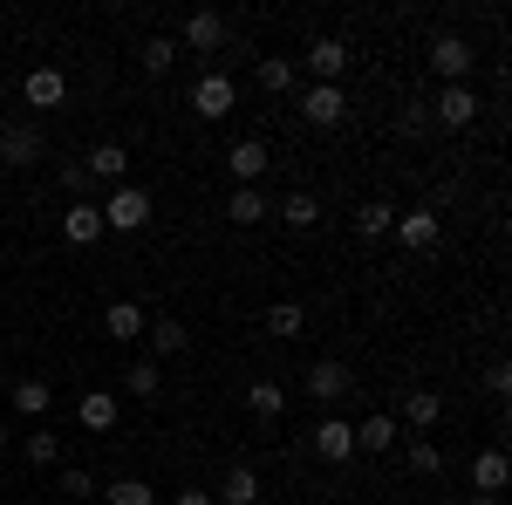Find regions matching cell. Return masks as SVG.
<instances>
[{"instance_id":"obj_1","label":"cell","mask_w":512,"mask_h":505,"mask_svg":"<svg viewBox=\"0 0 512 505\" xmlns=\"http://www.w3.org/2000/svg\"><path fill=\"white\" fill-rule=\"evenodd\" d=\"M151 226V192L144 185H117L103 205V233H144Z\"/></svg>"},{"instance_id":"obj_2","label":"cell","mask_w":512,"mask_h":505,"mask_svg":"<svg viewBox=\"0 0 512 505\" xmlns=\"http://www.w3.org/2000/svg\"><path fill=\"white\" fill-rule=\"evenodd\" d=\"M233 103H239L233 76H219V69H212V76H198V82H192V110H198V117H205V123L233 117Z\"/></svg>"},{"instance_id":"obj_3","label":"cell","mask_w":512,"mask_h":505,"mask_svg":"<svg viewBox=\"0 0 512 505\" xmlns=\"http://www.w3.org/2000/svg\"><path fill=\"white\" fill-rule=\"evenodd\" d=\"M431 123H437V130H472V123H478L472 82H451V89H444V96L431 103Z\"/></svg>"},{"instance_id":"obj_4","label":"cell","mask_w":512,"mask_h":505,"mask_svg":"<svg viewBox=\"0 0 512 505\" xmlns=\"http://www.w3.org/2000/svg\"><path fill=\"white\" fill-rule=\"evenodd\" d=\"M349 62H355V55H349V41H342V35H321V41H308V76H315V82H328V89H335V82L349 76Z\"/></svg>"},{"instance_id":"obj_5","label":"cell","mask_w":512,"mask_h":505,"mask_svg":"<svg viewBox=\"0 0 512 505\" xmlns=\"http://www.w3.org/2000/svg\"><path fill=\"white\" fill-rule=\"evenodd\" d=\"M431 69L444 76V89H451V82H472V41L465 35H437L431 41Z\"/></svg>"},{"instance_id":"obj_6","label":"cell","mask_w":512,"mask_h":505,"mask_svg":"<svg viewBox=\"0 0 512 505\" xmlns=\"http://www.w3.org/2000/svg\"><path fill=\"white\" fill-rule=\"evenodd\" d=\"M390 233L403 239L410 253H431L437 239H444V219H437L431 205H417V212H396V226H390Z\"/></svg>"},{"instance_id":"obj_7","label":"cell","mask_w":512,"mask_h":505,"mask_svg":"<svg viewBox=\"0 0 512 505\" xmlns=\"http://www.w3.org/2000/svg\"><path fill=\"white\" fill-rule=\"evenodd\" d=\"M315 458L321 465H349L355 458V424L349 417H321L315 424Z\"/></svg>"},{"instance_id":"obj_8","label":"cell","mask_w":512,"mask_h":505,"mask_svg":"<svg viewBox=\"0 0 512 505\" xmlns=\"http://www.w3.org/2000/svg\"><path fill=\"white\" fill-rule=\"evenodd\" d=\"M178 48H198V55L226 48V14H212V7H198V14H185V28H178Z\"/></svg>"},{"instance_id":"obj_9","label":"cell","mask_w":512,"mask_h":505,"mask_svg":"<svg viewBox=\"0 0 512 505\" xmlns=\"http://www.w3.org/2000/svg\"><path fill=\"white\" fill-rule=\"evenodd\" d=\"M35 157H41L35 123H0V164H7V171H21V164H35Z\"/></svg>"},{"instance_id":"obj_10","label":"cell","mask_w":512,"mask_h":505,"mask_svg":"<svg viewBox=\"0 0 512 505\" xmlns=\"http://www.w3.org/2000/svg\"><path fill=\"white\" fill-rule=\"evenodd\" d=\"M301 117L315 123V130H335V123L349 117V103H342V89H328V82H308V96H301Z\"/></svg>"},{"instance_id":"obj_11","label":"cell","mask_w":512,"mask_h":505,"mask_svg":"<svg viewBox=\"0 0 512 505\" xmlns=\"http://www.w3.org/2000/svg\"><path fill=\"white\" fill-rule=\"evenodd\" d=\"M62 239H69V246H96V239H103V205H96V198H76V205L62 212Z\"/></svg>"},{"instance_id":"obj_12","label":"cell","mask_w":512,"mask_h":505,"mask_svg":"<svg viewBox=\"0 0 512 505\" xmlns=\"http://www.w3.org/2000/svg\"><path fill=\"white\" fill-rule=\"evenodd\" d=\"M349 389H355L349 362H315V369H308V396H315V403H342Z\"/></svg>"},{"instance_id":"obj_13","label":"cell","mask_w":512,"mask_h":505,"mask_svg":"<svg viewBox=\"0 0 512 505\" xmlns=\"http://www.w3.org/2000/svg\"><path fill=\"white\" fill-rule=\"evenodd\" d=\"M226 171L253 192V185H260V171H267V144H260V137H239L233 151H226Z\"/></svg>"},{"instance_id":"obj_14","label":"cell","mask_w":512,"mask_h":505,"mask_svg":"<svg viewBox=\"0 0 512 505\" xmlns=\"http://www.w3.org/2000/svg\"><path fill=\"white\" fill-rule=\"evenodd\" d=\"M212 505H260V471H253V465H233L226 478H219Z\"/></svg>"},{"instance_id":"obj_15","label":"cell","mask_w":512,"mask_h":505,"mask_svg":"<svg viewBox=\"0 0 512 505\" xmlns=\"http://www.w3.org/2000/svg\"><path fill=\"white\" fill-rule=\"evenodd\" d=\"M144 328H151V321H144L137 301H110V314H103V335H110V342H144Z\"/></svg>"},{"instance_id":"obj_16","label":"cell","mask_w":512,"mask_h":505,"mask_svg":"<svg viewBox=\"0 0 512 505\" xmlns=\"http://www.w3.org/2000/svg\"><path fill=\"white\" fill-rule=\"evenodd\" d=\"M21 96H28L35 110H55V103L69 96V76H62V69H28V82H21Z\"/></svg>"},{"instance_id":"obj_17","label":"cell","mask_w":512,"mask_h":505,"mask_svg":"<svg viewBox=\"0 0 512 505\" xmlns=\"http://www.w3.org/2000/svg\"><path fill=\"white\" fill-rule=\"evenodd\" d=\"M506 478H512V458L499 451V444L472 458V485H478V492H492V499H499V492H506Z\"/></svg>"},{"instance_id":"obj_18","label":"cell","mask_w":512,"mask_h":505,"mask_svg":"<svg viewBox=\"0 0 512 505\" xmlns=\"http://www.w3.org/2000/svg\"><path fill=\"white\" fill-rule=\"evenodd\" d=\"M76 424L82 430H117V396H110V389H82Z\"/></svg>"},{"instance_id":"obj_19","label":"cell","mask_w":512,"mask_h":505,"mask_svg":"<svg viewBox=\"0 0 512 505\" xmlns=\"http://www.w3.org/2000/svg\"><path fill=\"white\" fill-rule=\"evenodd\" d=\"M437 417H444V396H437V389H410V396H403V424L417 430V437L437 430Z\"/></svg>"},{"instance_id":"obj_20","label":"cell","mask_w":512,"mask_h":505,"mask_svg":"<svg viewBox=\"0 0 512 505\" xmlns=\"http://www.w3.org/2000/svg\"><path fill=\"white\" fill-rule=\"evenodd\" d=\"M260 328H267L274 342H294V335L308 328V308H301V301H274V308L260 314Z\"/></svg>"},{"instance_id":"obj_21","label":"cell","mask_w":512,"mask_h":505,"mask_svg":"<svg viewBox=\"0 0 512 505\" xmlns=\"http://www.w3.org/2000/svg\"><path fill=\"white\" fill-rule=\"evenodd\" d=\"M82 171H89V178H110V185H123L130 157H123V144H96V151L82 157Z\"/></svg>"},{"instance_id":"obj_22","label":"cell","mask_w":512,"mask_h":505,"mask_svg":"<svg viewBox=\"0 0 512 505\" xmlns=\"http://www.w3.org/2000/svg\"><path fill=\"white\" fill-rule=\"evenodd\" d=\"M144 335H151V362H164V355H185V349H192V335H185V321H151Z\"/></svg>"},{"instance_id":"obj_23","label":"cell","mask_w":512,"mask_h":505,"mask_svg":"<svg viewBox=\"0 0 512 505\" xmlns=\"http://www.w3.org/2000/svg\"><path fill=\"white\" fill-rule=\"evenodd\" d=\"M355 451H369V458L376 451H396V417H362L355 424Z\"/></svg>"},{"instance_id":"obj_24","label":"cell","mask_w":512,"mask_h":505,"mask_svg":"<svg viewBox=\"0 0 512 505\" xmlns=\"http://www.w3.org/2000/svg\"><path fill=\"white\" fill-rule=\"evenodd\" d=\"M390 226H396V205H390V198H369V205L355 212V233H362V239H390Z\"/></svg>"},{"instance_id":"obj_25","label":"cell","mask_w":512,"mask_h":505,"mask_svg":"<svg viewBox=\"0 0 512 505\" xmlns=\"http://www.w3.org/2000/svg\"><path fill=\"white\" fill-rule=\"evenodd\" d=\"M123 389H130V396H144V403H151V396H158V389H164V369H158V362H151V355H137V362H130V369H123Z\"/></svg>"},{"instance_id":"obj_26","label":"cell","mask_w":512,"mask_h":505,"mask_svg":"<svg viewBox=\"0 0 512 505\" xmlns=\"http://www.w3.org/2000/svg\"><path fill=\"white\" fill-rule=\"evenodd\" d=\"M294 82H301V69H294L287 55H260V89H267V96H287Z\"/></svg>"},{"instance_id":"obj_27","label":"cell","mask_w":512,"mask_h":505,"mask_svg":"<svg viewBox=\"0 0 512 505\" xmlns=\"http://www.w3.org/2000/svg\"><path fill=\"white\" fill-rule=\"evenodd\" d=\"M226 219H233V226H260V219H267V198H260V192H246V185H239V192L226 198Z\"/></svg>"},{"instance_id":"obj_28","label":"cell","mask_w":512,"mask_h":505,"mask_svg":"<svg viewBox=\"0 0 512 505\" xmlns=\"http://www.w3.org/2000/svg\"><path fill=\"white\" fill-rule=\"evenodd\" d=\"M246 410H253V417H267V424H274L280 410H287V389H280V383H253V389H246Z\"/></svg>"},{"instance_id":"obj_29","label":"cell","mask_w":512,"mask_h":505,"mask_svg":"<svg viewBox=\"0 0 512 505\" xmlns=\"http://www.w3.org/2000/svg\"><path fill=\"white\" fill-rule=\"evenodd\" d=\"M48 403H55V389L41 383V376H28V383H14V410H21V417H41Z\"/></svg>"},{"instance_id":"obj_30","label":"cell","mask_w":512,"mask_h":505,"mask_svg":"<svg viewBox=\"0 0 512 505\" xmlns=\"http://www.w3.org/2000/svg\"><path fill=\"white\" fill-rule=\"evenodd\" d=\"M280 219H287V226H294V233H308V226H315V219H321L315 192H294V198H280Z\"/></svg>"},{"instance_id":"obj_31","label":"cell","mask_w":512,"mask_h":505,"mask_svg":"<svg viewBox=\"0 0 512 505\" xmlns=\"http://www.w3.org/2000/svg\"><path fill=\"white\" fill-rule=\"evenodd\" d=\"M403 458H410L417 478H437V471H444V451H437L431 437H410V451H403Z\"/></svg>"},{"instance_id":"obj_32","label":"cell","mask_w":512,"mask_h":505,"mask_svg":"<svg viewBox=\"0 0 512 505\" xmlns=\"http://www.w3.org/2000/svg\"><path fill=\"white\" fill-rule=\"evenodd\" d=\"M103 499L110 505H158V492L144 478H117V485H103Z\"/></svg>"},{"instance_id":"obj_33","label":"cell","mask_w":512,"mask_h":505,"mask_svg":"<svg viewBox=\"0 0 512 505\" xmlns=\"http://www.w3.org/2000/svg\"><path fill=\"white\" fill-rule=\"evenodd\" d=\"M28 465H62V437H55V430H35V437H28Z\"/></svg>"},{"instance_id":"obj_34","label":"cell","mask_w":512,"mask_h":505,"mask_svg":"<svg viewBox=\"0 0 512 505\" xmlns=\"http://www.w3.org/2000/svg\"><path fill=\"white\" fill-rule=\"evenodd\" d=\"M171 62H178V41H171V35H151V41H144V69H151V76H164Z\"/></svg>"},{"instance_id":"obj_35","label":"cell","mask_w":512,"mask_h":505,"mask_svg":"<svg viewBox=\"0 0 512 505\" xmlns=\"http://www.w3.org/2000/svg\"><path fill=\"white\" fill-rule=\"evenodd\" d=\"M55 485H62L69 499H89V492H96V485H89V471H76V465H62V478H55Z\"/></svg>"},{"instance_id":"obj_36","label":"cell","mask_w":512,"mask_h":505,"mask_svg":"<svg viewBox=\"0 0 512 505\" xmlns=\"http://www.w3.org/2000/svg\"><path fill=\"white\" fill-rule=\"evenodd\" d=\"M403 130H410V137H424V130H437V123H431V103H410V110H403Z\"/></svg>"},{"instance_id":"obj_37","label":"cell","mask_w":512,"mask_h":505,"mask_svg":"<svg viewBox=\"0 0 512 505\" xmlns=\"http://www.w3.org/2000/svg\"><path fill=\"white\" fill-rule=\"evenodd\" d=\"M485 389H492V396H512V369H506V362L485 369Z\"/></svg>"},{"instance_id":"obj_38","label":"cell","mask_w":512,"mask_h":505,"mask_svg":"<svg viewBox=\"0 0 512 505\" xmlns=\"http://www.w3.org/2000/svg\"><path fill=\"white\" fill-rule=\"evenodd\" d=\"M62 185L82 198V192H89V171H82V164H62Z\"/></svg>"},{"instance_id":"obj_39","label":"cell","mask_w":512,"mask_h":505,"mask_svg":"<svg viewBox=\"0 0 512 505\" xmlns=\"http://www.w3.org/2000/svg\"><path fill=\"white\" fill-rule=\"evenodd\" d=\"M171 505H212V492H178Z\"/></svg>"},{"instance_id":"obj_40","label":"cell","mask_w":512,"mask_h":505,"mask_svg":"<svg viewBox=\"0 0 512 505\" xmlns=\"http://www.w3.org/2000/svg\"><path fill=\"white\" fill-rule=\"evenodd\" d=\"M465 505H499V499H492V492H472V499H465Z\"/></svg>"},{"instance_id":"obj_41","label":"cell","mask_w":512,"mask_h":505,"mask_svg":"<svg viewBox=\"0 0 512 505\" xmlns=\"http://www.w3.org/2000/svg\"><path fill=\"white\" fill-rule=\"evenodd\" d=\"M0 451H7V424H0Z\"/></svg>"}]
</instances>
